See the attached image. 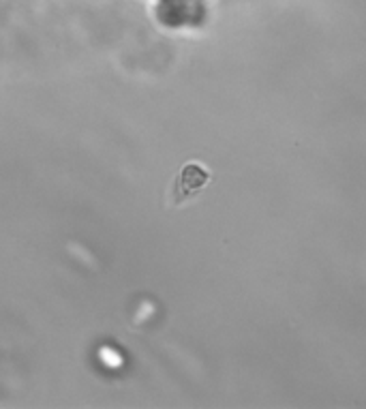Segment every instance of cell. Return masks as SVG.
<instances>
[{"instance_id": "6da1fadb", "label": "cell", "mask_w": 366, "mask_h": 409, "mask_svg": "<svg viewBox=\"0 0 366 409\" xmlns=\"http://www.w3.org/2000/svg\"><path fill=\"white\" fill-rule=\"evenodd\" d=\"M210 180H212V174L204 167V165H199L195 161L186 163L184 167L180 169V174H178L176 182H174V189H171V193H174V199H171V202H174L176 206L186 202L189 197L197 195V193L202 191Z\"/></svg>"}]
</instances>
